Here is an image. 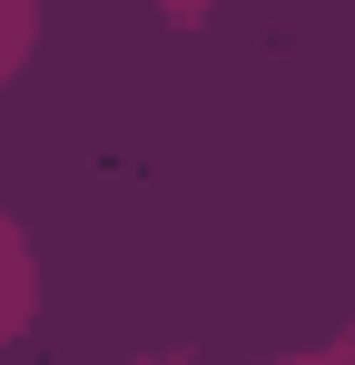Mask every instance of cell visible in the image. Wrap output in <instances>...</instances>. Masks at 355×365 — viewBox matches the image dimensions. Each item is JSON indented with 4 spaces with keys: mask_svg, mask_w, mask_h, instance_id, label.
I'll return each mask as SVG.
<instances>
[{
    "mask_svg": "<svg viewBox=\"0 0 355 365\" xmlns=\"http://www.w3.org/2000/svg\"><path fill=\"white\" fill-rule=\"evenodd\" d=\"M20 316H30V247L0 217V326H20Z\"/></svg>",
    "mask_w": 355,
    "mask_h": 365,
    "instance_id": "1",
    "label": "cell"
},
{
    "mask_svg": "<svg viewBox=\"0 0 355 365\" xmlns=\"http://www.w3.org/2000/svg\"><path fill=\"white\" fill-rule=\"evenodd\" d=\"M30 40H40V0H0V89L20 79V60H30Z\"/></svg>",
    "mask_w": 355,
    "mask_h": 365,
    "instance_id": "2",
    "label": "cell"
}]
</instances>
